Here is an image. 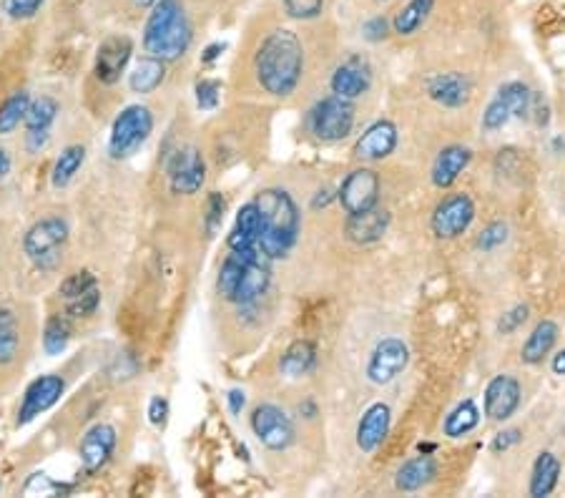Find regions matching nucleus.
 Returning a JSON list of instances; mask_svg holds the SVG:
<instances>
[{
  "mask_svg": "<svg viewBox=\"0 0 565 498\" xmlns=\"http://www.w3.org/2000/svg\"><path fill=\"white\" fill-rule=\"evenodd\" d=\"M257 81L269 96L287 99L299 89L304 78V48L302 41L289 28H277L269 33L254 56Z\"/></svg>",
  "mask_w": 565,
  "mask_h": 498,
  "instance_id": "f257e3e1",
  "label": "nucleus"
},
{
  "mask_svg": "<svg viewBox=\"0 0 565 498\" xmlns=\"http://www.w3.org/2000/svg\"><path fill=\"white\" fill-rule=\"evenodd\" d=\"M262 219L259 232V252L267 260H284L299 242L302 234V212L287 189H264L254 199Z\"/></svg>",
  "mask_w": 565,
  "mask_h": 498,
  "instance_id": "f03ea898",
  "label": "nucleus"
},
{
  "mask_svg": "<svg viewBox=\"0 0 565 498\" xmlns=\"http://www.w3.org/2000/svg\"><path fill=\"white\" fill-rule=\"evenodd\" d=\"M194 41L189 16L181 0H159L144 26V48L149 56L171 63L184 56Z\"/></svg>",
  "mask_w": 565,
  "mask_h": 498,
  "instance_id": "7ed1b4c3",
  "label": "nucleus"
},
{
  "mask_svg": "<svg viewBox=\"0 0 565 498\" xmlns=\"http://www.w3.org/2000/svg\"><path fill=\"white\" fill-rule=\"evenodd\" d=\"M355 101L342 99V96H324L322 101L309 109L307 126L309 134L322 144H337V141L347 139L355 129Z\"/></svg>",
  "mask_w": 565,
  "mask_h": 498,
  "instance_id": "20e7f679",
  "label": "nucleus"
},
{
  "mask_svg": "<svg viewBox=\"0 0 565 498\" xmlns=\"http://www.w3.org/2000/svg\"><path fill=\"white\" fill-rule=\"evenodd\" d=\"M68 222L61 217H46L28 229L23 239L26 257L38 270H56L63 260V249L68 244Z\"/></svg>",
  "mask_w": 565,
  "mask_h": 498,
  "instance_id": "39448f33",
  "label": "nucleus"
},
{
  "mask_svg": "<svg viewBox=\"0 0 565 498\" xmlns=\"http://www.w3.org/2000/svg\"><path fill=\"white\" fill-rule=\"evenodd\" d=\"M151 131H154V114L149 106H126L111 126V136H108V154L111 159L121 161L134 156L141 146L149 141Z\"/></svg>",
  "mask_w": 565,
  "mask_h": 498,
  "instance_id": "423d86ee",
  "label": "nucleus"
},
{
  "mask_svg": "<svg viewBox=\"0 0 565 498\" xmlns=\"http://www.w3.org/2000/svg\"><path fill=\"white\" fill-rule=\"evenodd\" d=\"M530 99L533 91L528 89V83L523 81H508L495 91L493 99L488 101L483 111V129L485 131H500L510 124V119H528L530 114Z\"/></svg>",
  "mask_w": 565,
  "mask_h": 498,
  "instance_id": "0eeeda50",
  "label": "nucleus"
},
{
  "mask_svg": "<svg viewBox=\"0 0 565 498\" xmlns=\"http://www.w3.org/2000/svg\"><path fill=\"white\" fill-rule=\"evenodd\" d=\"M249 426H252L257 441L269 451H287L297 441V428H294L292 415L274 403L257 405L252 410Z\"/></svg>",
  "mask_w": 565,
  "mask_h": 498,
  "instance_id": "6e6552de",
  "label": "nucleus"
},
{
  "mask_svg": "<svg viewBox=\"0 0 565 498\" xmlns=\"http://www.w3.org/2000/svg\"><path fill=\"white\" fill-rule=\"evenodd\" d=\"M380 192V174L375 169H370V166H360V169H352L342 179V184L337 189V202L339 207L345 209L347 217H355V214H365L370 209H375L380 204Z\"/></svg>",
  "mask_w": 565,
  "mask_h": 498,
  "instance_id": "1a4fd4ad",
  "label": "nucleus"
},
{
  "mask_svg": "<svg viewBox=\"0 0 565 498\" xmlns=\"http://www.w3.org/2000/svg\"><path fill=\"white\" fill-rule=\"evenodd\" d=\"M475 214H478V209H475V202L470 194H447V197L437 204L435 212H432L430 229L437 239H458L473 227Z\"/></svg>",
  "mask_w": 565,
  "mask_h": 498,
  "instance_id": "9d476101",
  "label": "nucleus"
},
{
  "mask_svg": "<svg viewBox=\"0 0 565 498\" xmlns=\"http://www.w3.org/2000/svg\"><path fill=\"white\" fill-rule=\"evenodd\" d=\"M410 365V348L402 338H382L380 343L372 348L370 358H367L365 375L372 385H390L400 378Z\"/></svg>",
  "mask_w": 565,
  "mask_h": 498,
  "instance_id": "9b49d317",
  "label": "nucleus"
},
{
  "mask_svg": "<svg viewBox=\"0 0 565 498\" xmlns=\"http://www.w3.org/2000/svg\"><path fill=\"white\" fill-rule=\"evenodd\" d=\"M520 403H523V385L518 378L508 373H500L490 378L483 393V413L490 421L505 423L518 413Z\"/></svg>",
  "mask_w": 565,
  "mask_h": 498,
  "instance_id": "f8f14e48",
  "label": "nucleus"
},
{
  "mask_svg": "<svg viewBox=\"0 0 565 498\" xmlns=\"http://www.w3.org/2000/svg\"><path fill=\"white\" fill-rule=\"evenodd\" d=\"M206 182V161L196 146H184L171 156L169 184L171 192L181 197H191L199 192Z\"/></svg>",
  "mask_w": 565,
  "mask_h": 498,
  "instance_id": "ddd939ff",
  "label": "nucleus"
},
{
  "mask_svg": "<svg viewBox=\"0 0 565 498\" xmlns=\"http://www.w3.org/2000/svg\"><path fill=\"white\" fill-rule=\"evenodd\" d=\"M400 144V131L390 119H377L375 124L367 126L355 144V156L365 164H377L395 154Z\"/></svg>",
  "mask_w": 565,
  "mask_h": 498,
  "instance_id": "4468645a",
  "label": "nucleus"
},
{
  "mask_svg": "<svg viewBox=\"0 0 565 498\" xmlns=\"http://www.w3.org/2000/svg\"><path fill=\"white\" fill-rule=\"evenodd\" d=\"M63 393H66V383L61 375H41L38 380H33L23 395L21 410H18V426H28L38 415L51 410Z\"/></svg>",
  "mask_w": 565,
  "mask_h": 498,
  "instance_id": "2eb2a0df",
  "label": "nucleus"
},
{
  "mask_svg": "<svg viewBox=\"0 0 565 498\" xmlns=\"http://www.w3.org/2000/svg\"><path fill=\"white\" fill-rule=\"evenodd\" d=\"M390 428H392V408L382 400L372 403L370 408L362 413L360 423H357V431H355V441L357 448L362 453H375L382 443L387 441L390 436Z\"/></svg>",
  "mask_w": 565,
  "mask_h": 498,
  "instance_id": "dca6fc26",
  "label": "nucleus"
},
{
  "mask_svg": "<svg viewBox=\"0 0 565 498\" xmlns=\"http://www.w3.org/2000/svg\"><path fill=\"white\" fill-rule=\"evenodd\" d=\"M131 56H134V43L126 36H113L98 46L96 53V78L101 83H116L126 73Z\"/></svg>",
  "mask_w": 565,
  "mask_h": 498,
  "instance_id": "f3484780",
  "label": "nucleus"
},
{
  "mask_svg": "<svg viewBox=\"0 0 565 498\" xmlns=\"http://www.w3.org/2000/svg\"><path fill=\"white\" fill-rule=\"evenodd\" d=\"M425 89L427 96H430L435 104L445 106V109H460V106L468 104L470 96H473V83L460 71L435 73V76L427 78Z\"/></svg>",
  "mask_w": 565,
  "mask_h": 498,
  "instance_id": "a211bd4d",
  "label": "nucleus"
},
{
  "mask_svg": "<svg viewBox=\"0 0 565 498\" xmlns=\"http://www.w3.org/2000/svg\"><path fill=\"white\" fill-rule=\"evenodd\" d=\"M372 86V73L365 63H360L357 58L352 61L339 63L337 68L329 76V91L334 96H342V99L357 101L360 96H365Z\"/></svg>",
  "mask_w": 565,
  "mask_h": 498,
  "instance_id": "6ab92c4d",
  "label": "nucleus"
},
{
  "mask_svg": "<svg viewBox=\"0 0 565 498\" xmlns=\"http://www.w3.org/2000/svg\"><path fill=\"white\" fill-rule=\"evenodd\" d=\"M113 448H116V428L108 426V423H96L93 428H88L81 441V448H78L83 468L88 473H96L113 456Z\"/></svg>",
  "mask_w": 565,
  "mask_h": 498,
  "instance_id": "aec40b11",
  "label": "nucleus"
},
{
  "mask_svg": "<svg viewBox=\"0 0 565 498\" xmlns=\"http://www.w3.org/2000/svg\"><path fill=\"white\" fill-rule=\"evenodd\" d=\"M390 224H392V214L377 204V207L370 209V212L347 217L345 237L350 239L352 244L367 247V244L380 242V239L387 234V229H390Z\"/></svg>",
  "mask_w": 565,
  "mask_h": 498,
  "instance_id": "412c9836",
  "label": "nucleus"
},
{
  "mask_svg": "<svg viewBox=\"0 0 565 498\" xmlns=\"http://www.w3.org/2000/svg\"><path fill=\"white\" fill-rule=\"evenodd\" d=\"M473 161V151L463 144H450L437 154L435 164H432L430 179L437 189H450L458 182L460 174L465 172Z\"/></svg>",
  "mask_w": 565,
  "mask_h": 498,
  "instance_id": "4be33fe9",
  "label": "nucleus"
},
{
  "mask_svg": "<svg viewBox=\"0 0 565 498\" xmlns=\"http://www.w3.org/2000/svg\"><path fill=\"white\" fill-rule=\"evenodd\" d=\"M437 461L432 458V453H420V456L410 458L402 463L395 473V488L402 493H415L420 488L430 486L437 478Z\"/></svg>",
  "mask_w": 565,
  "mask_h": 498,
  "instance_id": "5701e85b",
  "label": "nucleus"
},
{
  "mask_svg": "<svg viewBox=\"0 0 565 498\" xmlns=\"http://www.w3.org/2000/svg\"><path fill=\"white\" fill-rule=\"evenodd\" d=\"M259 232H262L259 209L254 202H247L237 212V222H234V229L226 239V244H229L232 252H252V249H259Z\"/></svg>",
  "mask_w": 565,
  "mask_h": 498,
  "instance_id": "b1692460",
  "label": "nucleus"
},
{
  "mask_svg": "<svg viewBox=\"0 0 565 498\" xmlns=\"http://www.w3.org/2000/svg\"><path fill=\"white\" fill-rule=\"evenodd\" d=\"M269 282H272V272L267 267V257L252 262V265L244 270L242 282L237 287V295H234V305L239 307H254L269 290Z\"/></svg>",
  "mask_w": 565,
  "mask_h": 498,
  "instance_id": "393cba45",
  "label": "nucleus"
},
{
  "mask_svg": "<svg viewBox=\"0 0 565 498\" xmlns=\"http://www.w3.org/2000/svg\"><path fill=\"white\" fill-rule=\"evenodd\" d=\"M558 335L560 330L553 320H540L538 325L530 330L523 348H520V360H523L525 365H540L555 350V345H558Z\"/></svg>",
  "mask_w": 565,
  "mask_h": 498,
  "instance_id": "a878e982",
  "label": "nucleus"
},
{
  "mask_svg": "<svg viewBox=\"0 0 565 498\" xmlns=\"http://www.w3.org/2000/svg\"><path fill=\"white\" fill-rule=\"evenodd\" d=\"M560 473H563V463L555 456L553 451H540L538 458L533 463V471H530V483L528 493L533 498H545L558 488Z\"/></svg>",
  "mask_w": 565,
  "mask_h": 498,
  "instance_id": "bb28decb",
  "label": "nucleus"
},
{
  "mask_svg": "<svg viewBox=\"0 0 565 498\" xmlns=\"http://www.w3.org/2000/svg\"><path fill=\"white\" fill-rule=\"evenodd\" d=\"M317 368V348L309 340H294L287 350H284L282 360H279V373L289 380H299L309 375Z\"/></svg>",
  "mask_w": 565,
  "mask_h": 498,
  "instance_id": "cd10ccee",
  "label": "nucleus"
},
{
  "mask_svg": "<svg viewBox=\"0 0 565 498\" xmlns=\"http://www.w3.org/2000/svg\"><path fill=\"white\" fill-rule=\"evenodd\" d=\"M480 418H483V415H480L478 403H475L473 398H465L463 403H458L445 415L442 433H445L447 438H452V441H458V438L468 436V433H473L475 428L480 426Z\"/></svg>",
  "mask_w": 565,
  "mask_h": 498,
  "instance_id": "c85d7f7f",
  "label": "nucleus"
},
{
  "mask_svg": "<svg viewBox=\"0 0 565 498\" xmlns=\"http://www.w3.org/2000/svg\"><path fill=\"white\" fill-rule=\"evenodd\" d=\"M432 11H435V0H407L392 18V33L405 38L415 36L425 26Z\"/></svg>",
  "mask_w": 565,
  "mask_h": 498,
  "instance_id": "c756f323",
  "label": "nucleus"
},
{
  "mask_svg": "<svg viewBox=\"0 0 565 498\" xmlns=\"http://www.w3.org/2000/svg\"><path fill=\"white\" fill-rule=\"evenodd\" d=\"M166 78V61L154 56L141 58L134 66V71L129 73V86L134 94H154Z\"/></svg>",
  "mask_w": 565,
  "mask_h": 498,
  "instance_id": "7c9ffc66",
  "label": "nucleus"
},
{
  "mask_svg": "<svg viewBox=\"0 0 565 498\" xmlns=\"http://www.w3.org/2000/svg\"><path fill=\"white\" fill-rule=\"evenodd\" d=\"M83 161H86V146L81 144H71L66 146V149L61 151V156H58L56 166H53V187L56 189H63L68 187V184L76 179V174L81 172Z\"/></svg>",
  "mask_w": 565,
  "mask_h": 498,
  "instance_id": "2f4dec72",
  "label": "nucleus"
},
{
  "mask_svg": "<svg viewBox=\"0 0 565 498\" xmlns=\"http://www.w3.org/2000/svg\"><path fill=\"white\" fill-rule=\"evenodd\" d=\"M21 335L18 320L11 310H0V365H11L18 358Z\"/></svg>",
  "mask_w": 565,
  "mask_h": 498,
  "instance_id": "473e14b6",
  "label": "nucleus"
},
{
  "mask_svg": "<svg viewBox=\"0 0 565 498\" xmlns=\"http://www.w3.org/2000/svg\"><path fill=\"white\" fill-rule=\"evenodd\" d=\"M56 116L58 101H53L51 96H41V99L36 101L31 99V106H28L23 124H26L28 131H48L53 126V121H56Z\"/></svg>",
  "mask_w": 565,
  "mask_h": 498,
  "instance_id": "72a5a7b5",
  "label": "nucleus"
},
{
  "mask_svg": "<svg viewBox=\"0 0 565 498\" xmlns=\"http://www.w3.org/2000/svg\"><path fill=\"white\" fill-rule=\"evenodd\" d=\"M28 106H31V96L26 91H16L11 99H6V104L0 106V134H11L16 126L23 124Z\"/></svg>",
  "mask_w": 565,
  "mask_h": 498,
  "instance_id": "f704fd0d",
  "label": "nucleus"
},
{
  "mask_svg": "<svg viewBox=\"0 0 565 498\" xmlns=\"http://www.w3.org/2000/svg\"><path fill=\"white\" fill-rule=\"evenodd\" d=\"M68 343H71V327L61 317H51L46 322V330H43V350L48 355H61L68 348Z\"/></svg>",
  "mask_w": 565,
  "mask_h": 498,
  "instance_id": "c9c22d12",
  "label": "nucleus"
},
{
  "mask_svg": "<svg viewBox=\"0 0 565 498\" xmlns=\"http://www.w3.org/2000/svg\"><path fill=\"white\" fill-rule=\"evenodd\" d=\"M327 0H284V13L294 21H314L324 13Z\"/></svg>",
  "mask_w": 565,
  "mask_h": 498,
  "instance_id": "e433bc0d",
  "label": "nucleus"
},
{
  "mask_svg": "<svg viewBox=\"0 0 565 498\" xmlns=\"http://www.w3.org/2000/svg\"><path fill=\"white\" fill-rule=\"evenodd\" d=\"M98 305H101V290L96 287H91V290L81 292L78 297H73V300L66 302V312L71 317H91L93 312L98 310Z\"/></svg>",
  "mask_w": 565,
  "mask_h": 498,
  "instance_id": "4c0bfd02",
  "label": "nucleus"
},
{
  "mask_svg": "<svg viewBox=\"0 0 565 498\" xmlns=\"http://www.w3.org/2000/svg\"><path fill=\"white\" fill-rule=\"evenodd\" d=\"M96 277L91 275L88 270H81V272H73V275H68L66 280L61 282V287H58V295L63 297V300H73V297H78L81 292L91 290V287H96Z\"/></svg>",
  "mask_w": 565,
  "mask_h": 498,
  "instance_id": "58836bf2",
  "label": "nucleus"
},
{
  "mask_svg": "<svg viewBox=\"0 0 565 498\" xmlns=\"http://www.w3.org/2000/svg\"><path fill=\"white\" fill-rule=\"evenodd\" d=\"M224 212H226V199L221 197L219 192H211L209 199H206V209H204V227L209 237H214L216 229L221 227V222H224Z\"/></svg>",
  "mask_w": 565,
  "mask_h": 498,
  "instance_id": "ea45409f",
  "label": "nucleus"
},
{
  "mask_svg": "<svg viewBox=\"0 0 565 498\" xmlns=\"http://www.w3.org/2000/svg\"><path fill=\"white\" fill-rule=\"evenodd\" d=\"M221 101V83L216 78H204L196 83V106L201 111H214Z\"/></svg>",
  "mask_w": 565,
  "mask_h": 498,
  "instance_id": "a19ab883",
  "label": "nucleus"
},
{
  "mask_svg": "<svg viewBox=\"0 0 565 498\" xmlns=\"http://www.w3.org/2000/svg\"><path fill=\"white\" fill-rule=\"evenodd\" d=\"M508 234H510L508 224H505V222H490L488 227L480 232L478 247L483 249V252H495V249H500L505 242H508Z\"/></svg>",
  "mask_w": 565,
  "mask_h": 498,
  "instance_id": "79ce46f5",
  "label": "nucleus"
},
{
  "mask_svg": "<svg viewBox=\"0 0 565 498\" xmlns=\"http://www.w3.org/2000/svg\"><path fill=\"white\" fill-rule=\"evenodd\" d=\"M43 0H3V11L13 21H28L41 11Z\"/></svg>",
  "mask_w": 565,
  "mask_h": 498,
  "instance_id": "37998d69",
  "label": "nucleus"
},
{
  "mask_svg": "<svg viewBox=\"0 0 565 498\" xmlns=\"http://www.w3.org/2000/svg\"><path fill=\"white\" fill-rule=\"evenodd\" d=\"M528 315H530V307L528 305L510 307V310L505 312V315L498 320V332H500V335H510V332H515V330H518V327L525 325Z\"/></svg>",
  "mask_w": 565,
  "mask_h": 498,
  "instance_id": "c03bdc74",
  "label": "nucleus"
},
{
  "mask_svg": "<svg viewBox=\"0 0 565 498\" xmlns=\"http://www.w3.org/2000/svg\"><path fill=\"white\" fill-rule=\"evenodd\" d=\"M520 441H523V431H520V428H505V431H500L498 436L493 438V443H490V451L505 453V451H510V448L518 446Z\"/></svg>",
  "mask_w": 565,
  "mask_h": 498,
  "instance_id": "a18cd8bd",
  "label": "nucleus"
},
{
  "mask_svg": "<svg viewBox=\"0 0 565 498\" xmlns=\"http://www.w3.org/2000/svg\"><path fill=\"white\" fill-rule=\"evenodd\" d=\"M390 23L385 21V18H370V21L362 26V33H365V38L367 41H372V43H380V41H385L387 36H390Z\"/></svg>",
  "mask_w": 565,
  "mask_h": 498,
  "instance_id": "49530a36",
  "label": "nucleus"
},
{
  "mask_svg": "<svg viewBox=\"0 0 565 498\" xmlns=\"http://www.w3.org/2000/svg\"><path fill=\"white\" fill-rule=\"evenodd\" d=\"M166 418H169V400L156 395L149 403V421L154 423V426H164Z\"/></svg>",
  "mask_w": 565,
  "mask_h": 498,
  "instance_id": "de8ad7c7",
  "label": "nucleus"
},
{
  "mask_svg": "<svg viewBox=\"0 0 565 498\" xmlns=\"http://www.w3.org/2000/svg\"><path fill=\"white\" fill-rule=\"evenodd\" d=\"M48 141H51V129L48 131H28L26 134V146L31 154H41L43 149L48 146Z\"/></svg>",
  "mask_w": 565,
  "mask_h": 498,
  "instance_id": "09e8293b",
  "label": "nucleus"
},
{
  "mask_svg": "<svg viewBox=\"0 0 565 498\" xmlns=\"http://www.w3.org/2000/svg\"><path fill=\"white\" fill-rule=\"evenodd\" d=\"M226 403H229L232 415H242L244 405H247V393H244L242 388H232L229 390V395H226Z\"/></svg>",
  "mask_w": 565,
  "mask_h": 498,
  "instance_id": "8fccbe9b",
  "label": "nucleus"
},
{
  "mask_svg": "<svg viewBox=\"0 0 565 498\" xmlns=\"http://www.w3.org/2000/svg\"><path fill=\"white\" fill-rule=\"evenodd\" d=\"M224 48H226L224 43H211V46L204 51V56H201V61H204V63L216 61V58H219L221 53H224Z\"/></svg>",
  "mask_w": 565,
  "mask_h": 498,
  "instance_id": "3c124183",
  "label": "nucleus"
},
{
  "mask_svg": "<svg viewBox=\"0 0 565 498\" xmlns=\"http://www.w3.org/2000/svg\"><path fill=\"white\" fill-rule=\"evenodd\" d=\"M550 368H553L555 375L565 378V348L558 350V353L553 355V363H550Z\"/></svg>",
  "mask_w": 565,
  "mask_h": 498,
  "instance_id": "603ef678",
  "label": "nucleus"
},
{
  "mask_svg": "<svg viewBox=\"0 0 565 498\" xmlns=\"http://www.w3.org/2000/svg\"><path fill=\"white\" fill-rule=\"evenodd\" d=\"M8 172H11V154L0 146V179L8 177Z\"/></svg>",
  "mask_w": 565,
  "mask_h": 498,
  "instance_id": "864d4df0",
  "label": "nucleus"
},
{
  "mask_svg": "<svg viewBox=\"0 0 565 498\" xmlns=\"http://www.w3.org/2000/svg\"><path fill=\"white\" fill-rule=\"evenodd\" d=\"M329 199H332V194H329V189H319L317 197H314V202H312V207L319 209V204H322V207H324V204H327Z\"/></svg>",
  "mask_w": 565,
  "mask_h": 498,
  "instance_id": "5fc2aeb1",
  "label": "nucleus"
},
{
  "mask_svg": "<svg viewBox=\"0 0 565 498\" xmlns=\"http://www.w3.org/2000/svg\"><path fill=\"white\" fill-rule=\"evenodd\" d=\"M553 149H555V154H563L565 151V141L560 139V136H553Z\"/></svg>",
  "mask_w": 565,
  "mask_h": 498,
  "instance_id": "6e6d98bb",
  "label": "nucleus"
},
{
  "mask_svg": "<svg viewBox=\"0 0 565 498\" xmlns=\"http://www.w3.org/2000/svg\"><path fill=\"white\" fill-rule=\"evenodd\" d=\"M417 451H420V453H435L437 446H435V443H420V446H417Z\"/></svg>",
  "mask_w": 565,
  "mask_h": 498,
  "instance_id": "4d7b16f0",
  "label": "nucleus"
},
{
  "mask_svg": "<svg viewBox=\"0 0 565 498\" xmlns=\"http://www.w3.org/2000/svg\"><path fill=\"white\" fill-rule=\"evenodd\" d=\"M159 0H134V6H139V8H154Z\"/></svg>",
  "mask_w": 565,
  "mask_h": 498,
  "instance_id": "13d9d810",
  "label": "nucleus"
}]
</instances>
